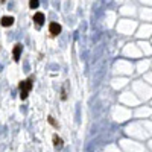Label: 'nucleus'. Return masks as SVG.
Listing matches in <instances>:
<instances>
[{
  "instance_id": "2",
  "label": "nucleus",
  "mask_w": 152,
  "mask_h": 152,
  "mask_svg": "<svg viewBox=\"0 0 152 152\" xmlns=\"http://www.w3.org/2000/svg\"><path fill=\"white\" fill-rule=\"evenodd\" d=\"M49 32H50L52 37H56V35L61 34V26H59L58 23H55V21H52V23L49 24Z\"/></svg>"
},
{
  "instance_id": "1",
  "label": "nucleus",
  "mask_w": 152,
  "mask_h": 152,
  "mask_svg": "<svg viewBox=\"0 0 152 152\" xmlns=\"http://www.w3.org/2000/svg\"><path fill=\"white\" fill-rule=\"evenodd\" d=\"M32 87H34V79H32V78L24 79V81H21V82L19 84V90H20V97H21V101H24L26 97L29 96Z\"/></svg>"
},
{
  "instance_id": "7",
  "label": "nucleus",
  "mask_w": 152,
  "mask_h": 152,
  "mask_svg": "<svg viewBox=\"0 0 152 152\" xmlns=\"http://www.w3.org/2000/svg\"><path fill=\"white\" fill-rule=\"evenodd\" d=\"M40 5V0H29V8L31 9H37Z\"/></svg>"
},
{
  "instance_id": "5",
  "label": "nucleus",
  "mask_w": 152,
  "mask_h": 152,
  "mask_svg": "<svg viewBox=\"0 0 152 152\" xmlns=\"http://www.w3.org/2000/svg\"><path fill=\"white\" fill-rule=\"evenodd\" d=\"M34 21L37 23V26H41L44 23V14L43 12H35L34 14Z\"/></svg>"
},
{
  "instance_id": "3",
  "label": "nucleus",
  "mask_w": 152,
  "mask_h": 152,
  "mask_svg": "<svg viewBox=\"0 0 152 152\" xmlns=\"http://www.w3.org/2000/svg\"><path fill=\"white\" fill-rule=\"evenodd\" d=\"M21 50H23V46H21V44H15V46H14V50H12V55H14V61H20V55H21Z\"/></svg>"
},
{
  "instance_id": "6",
  "label": "nucleus",
  "mask_w": 152,
  "mask_h": 152,
  "mask_svg": "<svg viewBox=\"0 0 152 152\" xmlns=\"http://www.w3.org/2000/svg\"><path fill=\"white\" fill-rule=\"evenodd\" d=\"M62 145H64L62 138H61V137H58L56 134H55V136H53V146H55V149H61V148H62Z\"/></svg>"
},
{
  "instance_id": "4",
  "label": "nucleus",
  "mask_w": 152,
  "mask_h": 152,
  "mask_svg": "<svg viewBox=\"0 0 152 152\" xmlns=\"http://www.w3.org/2000/svg\"><path fill=\"white\" fill-rule=\"evenodd\" d=\"M0 23H2V26H3V28H9V26H12L14 24V17H3V19H2V21H0Z\"/></svg>"
},
{
  "instance_id": "8",
  "label": "nucleus",
  "mask_w": 152,
  "mask_h": 152,
  "mask_svg": "<svg viewBox=\"0 0 152 152\" xmlns=\"http://www.w3.org/2000/svg\"><path fill=\"white\" fill-rule=\"evenodd\" d=\"M49 123H52L53 126H58V125L55 123V120H53V117H52V116H49Z\"/></svg>"
},
{
  "instance_id": "9",
  "label": "nucleus",
  "mask_w": 152,
  "mask_h": 152,
  "mask_svg": "<svg viewBox=\"0 0 152 152\" xmlns=\"http://www.w3.org/2000/svg\"><path fill=\"white\" fill-rule=\"evenodd\" d=\"M2 2H5V0H2Z\"/></svg>"
}]
</instances>
